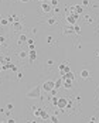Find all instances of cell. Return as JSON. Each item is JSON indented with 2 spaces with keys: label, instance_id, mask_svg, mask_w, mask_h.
<instances>
[{
  "label": "cell",
  "instance_id": "obj_21",
  "mask_svg": "<svg viewBox=\"0 0 99 123\" xmlns=\"http://www.w3.org/2000/svg\"><path fill=\"white\" fill-rule=\"evenodd\" d=\"M67 65H68V62H62V64H60V65H58V69H60V71H64Z\"/></svg>",
  "mask_w": 99,
  "mask_h": 123
},
{
  "label": "cell",
  "instance_id": "obj_11",
  "mask_svg": "<svg viewBox=\"0 0 99 123\" xmlns=\"http://www.w3.org/2000/svg\"><path fill=\"white\" fill-rule=\"evenodd\" d=\"M27 40H28V38H27V35H26V34H21V35L18 37V41H17V44H18V45H21L23 42H27Z\"/></svg>",
  "mask_w": 99,
  "mask_h": 123
},
{
  "label": "cell",
  "instance_id": "obj_22",
  "mask_svg": "<svg viewBox=\"0 0 99 123\" xmlns=\"http://www.w3.org/2000/svg\"><path fill=\"white\" fill-rule=\"evenodd\" d=\"M74 108V101L72 99H68V105H67V109H72Z\"/></svg>",
  "mask_w": 99,
  "mask_h": 123
},
{
  "label": "cell",
  "instance_id": "obj_26",
  "mask_svg": "<svg viewBox=\"0 0 99 123\" xmlns=\"http://www.w3.org/2000/svg\"><path fill=\"white\" fill-rule=\"evenodd\" d=\"M7 65H9V69H11V71H17V67H16V65H13L11 62H9Z\"/></svg>",
  "mask_w": 99,
  "mask_h": 123
},
{
  "label": "cell",
  "instance_id": "obj_2",
  "mask_svg": "<svg viewBox=\"0 0 99 123\" xmlns=\"http://www.w3.org/2000/svg\"><path fill=\"white\" fill-rule=\"evenodd\" d=\"M78 17H79V14H77V13H69V14H67L65 20H67V23H68V24H71V25H75V24H77V20H78Z\"/></svg>",
  "mask_w": 99,
  "mask_h": 123
},
{
  "label": "cell",
  "instance_id": "obj_17",
  "mask_svg": "<svg viewBox=\"0 0 99 123\" xmlns=\"http://www.w3.org/2000/svg\"><path fill=\"white\" fill-rule=\"evenodd\" d=\"M7 20H9V23H10V24H13V23L17 20V16H16V14H13V16H9V17H7Z\"/></svg>",
  "mask_w": 99,
  "mask_h": 123
},
{
  "label": "cell",
  "instance_id": "obj_3",
  "mask_svg": "<svg viewBox=\"0 0 99 123\" xmlns=\"http://www.w3.org/2000/svg\"><path fill=\"white\" fill-rule=\"evenodd\" d=\"M54 88H55V81H45L43 84V91H45L47 93H50V91Z\"/></svg>",
  "mask_w": 99,
  "mask_h": 123
},
{
  "label": "cell",
  "instance_id": "obj_38",
  "mask_svg": "<svg viewBox=\"0 0 99 123\" xmlns=\"http://www.w3.org/2000/svg\"><path fill=\"white\" fill-rule=\"evenodd\" d=\"M96 55H98V57H99V51H96Z\"/></svg>",
  "mask_w": 99,
  "mask_h": 123
},
{
  "label": "cell",
  "instance_id": "obj_37",
  "mask_svg": "<svg viewBox=\"0 0 99 123\" xmlns=\"http://www.w3.org/2000/svg\"><path fill=\"white\" fill-rule=\"evenodd\" d=\"M20 1H21V3H28L30 0H20Z\"/></svg>",
  "mask_w": 99,
  "mask_h": 123
},
{
  "label": "cell",
  "instance_id": "obj_14",
  "mask_svg": "<svg viewBox=\"0 0 99 123\" xmlns=\"http://www.w3.org/2000/svg\"><path fill=\"white\" fill-rule=\"evenodd\" d=\"M33 109H34V110H33L34 116H35V118H40V116H41V108H35V106H34Z\"/></svg>",
  "mask_w": 99,
  "mask_h": 123
},
{
  "label": "cell",
  "instance_id": "obj_8",
  "mask_svg": "<svg viewBox=\"0 0 99 123\" xmlns=\"http://www.w3.org/2000/svg\"><path fill=\"white\" fill-rule=\"evenodd\" d=\"M79 75H81L82 79H88V78L91 76V72H89L88 69H81V74H79Z\"/></svg>",
  "mask_w": 99,
  "mask_h": 123
},
{
  "label": "cell",
  "instance_id": "obj_36",
  "mask_svg": "<svg viewBox=\"0 0 99 123\" xmlns=\"http://www.w3.org/2000/svg\"><path fill=\"white\" fill-rule=\"evenodd\" d=\"M52 10H54V11H55V13H60V8H58V7H54V8H52Z\"/></svg>",
  "mask_w": 99,
  "mask_h": 123
},
{
  "label": "cell",
  "instance_id": "obj_13",
  "mask_svg": "<svg viewBox=\"0 0 99 123\" xmlns=\"http://www.w3.org/2000/svg\"><path fill=\"white\" fill-rule=\"evenodd\" d=\"M62 84H64V79H62V78L60 76V78H58V79L55 81V88H57V89H60V88L62 86Z\"/></svg>",
  "mask_w": 99,
  "mask_h": 123
},
{
  "label": "cell",
  "instance_id": "obj_30",
  "mask_svg": "<svg viewBox=\"0 0 99 123\" xmlns=\"http://www.w3.org/2000/svg\"><path fill=\"white\" fill-rule=\"evenodd\" d=\"M47 65H48V67H52V65H54V61H52V59H48V61H47Z\"/></svg>",
  "mask_w": 99,
  "mask_h": 123
},
{
  "label": "cell",
  "instance_id": "obj_28",
  "mask_svg": "<svg viewBox=\"0 0 99 123\" xmlns=\"http://www.w3.org/2000/svg\"><path fill=\"white\" fill-rule=\"evenodd\" d=\"M82 6H84V7L89 6V0H82Z\"/></svg>",
  "mask_w": 99,
  "mask_h": 123
},
{
  "label": "cell",
  "instance_id": "obj_27",
  "mask_svg": "<svg viewBox=\"0 0 99 123\" xmlns=\"http://www.w3.org/2000/svg\"><path fill=\"white\" fill-rule=\"evenodd\" d=\"M85 18H86V23H88V24H91V23H94V18H91V17H88V16H86Z\"/></svg>",
  "mask_w": 99,
  "mask_h": 123
},
{
  "label": "cell",
  "instance_id": "obj_39",
  "mask_svg": "<svg viewBox=\"0 0 99 123\" xmlns=\"http://www.w3.org/2000/svg\"><path fill=\"white\" fill-rule=\"evenodd\" d=\"M38 1H41V3H43V1H45V0H38Z\"/></svg>",
  "mask_w": 99,
  "mask_h": 123
},
{
  "label": "cell",
  "instance_id": "obj_34",
  "mask_svg": "<svg viewBox=\"0 0 99 123\" xmlns=\"http://www.w3.org/2000/svg\"><path fill=\"white\" fill-rule=\"evenodd\" d=\"M91 122H94V123H95V122H99V120L96 119V118H94V116H92V118H91Z\"/></svg>",
  "mask_w": 99,
  "mask_h": 123
},
{
  "label": "cell",
  "instance_id": "obj_25",
  "mask_svg": "<svg viewBox=\"0 0 99 123\" xmlns=\"http://www.w3.org/2000/svg\"><path fill=\"white\" fill-rule=\"evenodd\" d=\"M52 42H54L52 35H47V44H52Z\"/></svg>",
  "mask_w": 99,
  "mask_h": 123
},
{
  "label": "cell",
  "instance_id": "obj_10",
  "mask_svg": "<svg viewBox=\"0 0 99 123\" xmlns=\"http://www.w3.org/2000/svg\"><path fill=\"white\" fill-rule=\"evenodd\" d=\"M50 118H51V116L48 115V112H47L45 109H41V116H40V119H41V120H48Z\"/></svg>",
  "mask_w": 99,
  "mask_h": 123
},
{
  "label": "cell",
  "instance_id": "obj_40",
  "mask_svg": "<svg viewBox=\"0 0 99 123\" xmlns=\"http://www.w3.org/2000/svg\"><path fill=\"white\" fill-rule=\"evenodd\" d=\"M1 44H3V42H1V41H0V47H1Z\"/></svg>",
  "mask_w": 99,
  "mask_h": 123
},
{
  "label": "cell",
  "instance_id": "obj_6",
  "mask_svg": "<svg viewBox=\"0 0 99 123\" xmlns=\"http://www.w3.org/2000/svg\"><path fill=\"white\" fill-rule=\"evenodd\" d=\"M62 34H64V35H71V34H75V31H74V25H71V24H69V27H64V28H62Z\"/></svg>",
  "mask_w": 99,
  "mask_h": 123
},
{
  "label": "cell",
  "instance_id": "obj_35",
  "mask_svg": "<svg viewBox=\"0 0 99 123\" xmlns=\"http://www.w3.org/2000/svg\"><path fill=\"white\" fill-rule=\"evenodd\" d=\"M6 122H7V123H14V122H16V120H14V119H7Z\"/></svg>",
  "mask_w": 99,
  "mask_h": 123
},
{
  "label": "cell",
  "instance_id": "obj_16",
  "mask_svg": "<svg viewBox=\"0 0 99 123\" xmlns=\"http://www.w3.org/2000/svg\"><path fill=\"white\" fill-rule=\"evenodd\" d=\"M27 57H28V52H27V51H20V52H18V58H20V59H24V58H27Z\"/></svg>",
  "mask_w": 99,
  "mask_h": 123
},
{
  "label": "cell",
  "instance_id": "obj_41",
  "mask_svg": "<svg viewBox=\"0 0 99 123\" xmlns=\"http://www.w3.org/2000/svg\"><path fill=\"white\" fill-rule=\"evenodd\" d=\"M98 96H99V92H98Z\"/></svg>",
  "mask_w": 99,
  "mask_h": 123
},
{
  "label": "cell",
  "instance_id": "obj_4",
  "mask_svg": "<svg viewBox=\"0 0 99 123\" xmlns=\"http://www.w3.org/2000/svg\"><path fill=\"white\" fill-rule=\"evenodd\" d=\"M67 105H68V99L65 96L64 98H58V105H57L58 109H67Z\"/></svg>",
  "mask_w": 99,
  "mask_h": 123
},
{
  "label": "cell",
  "instance_id": "obj_19",
  "mask_svg": "<svg viewBox=\"0 0 99 123\" xmlns=\"http://www.w3.org/2000/svg\"><path fill=\"white\" fill-rule=\"evenodd\" d=\"M48 99L51 101V103H52L54 106H57V105H58V98H57V96H51V98H48Z\"/></svg>",
  "mask_w": 99,
  "mask_h": 123
},
{
  "label": "cell",
  "instance_id": "obj_31",
  "mask_svg": "<svg viewBox=\"0 0 99 123\" xmlns=\"http://www.w3.org/2000/svg\"><path fill=\"white\" fill-rule=\"evenodd\" d=\"M6 109H7V110H13V109H14V106H13V105H11V103H9V105H7V108H6Z\"/></svg>",
  "mask_w": 99,
  "mask_h": 123
},
{
  "label": "cell",
  "instance_id": "obj_7",
  "mask_svg": "<svg viewBox=\"0 0 99 123\" xmlns=\"http://www.w3.org/2000/svg\"><path fill=\"white\" fill-rule=\"evenodd\" d=\"M28 59H30V62H34L37 59V51L35 50H30L28 51Z\"/></svg>",
  "mask_w": 99,
  "mask_h": 123
},
{
  "label": "cell",
  "instance_id": "obj_15",
  "mask_svg": "<svg viewBox=\"0 0 99 123\" xmlns=\"http://www.w3.org/2000/svg\"><path fill=\"white\" fill-rule=\"evenodd\" d=\"M47 24H48V25H55V24H57L55 17H50V18H47Z\"/></svg>",
  "mask_w": 99,
  "mask_h": 123
},
{
  "label": "cell",
  "instance_id": "obj_9",
  "mask_svg": "<svg viewBox=\"0 0 99 123\" xmlns=\"http://www.w3.org/2000/svg\"><path fill=\"white\" fill-rule=\"evenodd\" d=\"M72 79H64V84H62V86L65 88V89H71L72 88Z\"/></svg>",
  "mask_w": 99,
  "mask_h": 123
},
{
  "label": "cell",
  "instance_id": "obj_23",
  "mask_svg": "<svg viewBox=\"0 0 99 123\" xmlns=\"http://www.w3.org/2000/svg\"><path fill=\"white\" fill-rule=\"evenodd\" d=\"M7 24H10L7 18H1V20H0V25H7Z\"/></svg>",
  "mask_w": 99,
  "mask_h": 123
},
{
  "label": "cell",
  "instance_id": "obj_32",
  "mask_svg": "<svg viewBox=\"0 0 99 123\" xmlns=\"http://www.w3.org/2000/svg\"><path fill=\"white\" fill-rule=\"evenodd\" d=\"M51 4L55 7V6H58V0H51Z\"/></svg>",
  "mask_w": 99,
  "mask_h": 123
},
{
  "label": "cell",
  "instance_id": "obj_29",
  "mask_svg": "<svg viewBox=\"0 0 99 123\" xmlns=\"http://www.w3.org/2000/svg\"><path fill=\"white\" fill-rule=\"evenodd\" d=\"M27 44H28V45H33V44H34V40H33V38H28V40H27Z\"/></svg>",
  "mask_w": 99,
  "mask_h": 123
},
{
  "label": "cell",
  "instance_id": "obj_20",
  "mask_svg": "<svg viewBox=\"0 0 99 123\" xmlns=\"http://www.w3.org/2000/svg\"><path fill=\"white\" fill-rule=\"evenodd\" d=\"M50 120H51L52 123H58V122H60V120H58V116H57V113H55V115H52V116L50 118Z\"/></svg>",
  "mask_w": 99,
  "mask_h": 123
},
{
  "label": "cell",
  "instance_id": "obj_18",
  "mask_svg": "<svg viewBox=\"0 0 99 123\" xmlns=\"http://www.w3.org/2000/svg\"><path fill=\"white\" fill-rule=\"evenodd\" d=\"M11 25H13V28H14V30H21V24H20L17 20H16V21H14Z\"/></svg>",
  "mask_w": 99,
  "mask_h": 123
},
{
  "label": "cell",
  "instance_id": "obj_1",
  "mask_svg": "<svg viewBox=\"0 0 99 123\" xmlns=\"http://www.w3.org/2000/svg\"><path fill=\"white\" fill-rule=\"evenodd\" d=\"M41 89H43V86L35 85L34 88H31V89L26 93V98H27V99H41Z\"/></svg>",
  "mask_w": 99,
  "mask_h": 123
},
{
  "label": "cell",
  "instance_id": "obj_33",
  "mask_svg": "<svg viewBox=\"0 0 99 123\" xmlns=\"http://www.w3.org/2000/svg\"><path fill=\"white\" fill-rule=\"evenodd\" d=\"M17 78L21 79V78H23V72H17Z\"/></svg>",
  "mask_w": 99,
  "mask_h": 123
},
{
  "label": "cell",
  "instance_id": "obj_5",
  "mask_svg": "<svg viewBox=\"0 0 99 123\" xmlns=\"http://www.w3.org/2000/svg\"><path fill=\"white\" fill-rule=\"evenodd\" d=\"M52 7H54V6H52L51 3H47V1H43V3H41V10H43L44 13H50V11L52 10Z\"/></svg>",
  "mask_w": 99,
  "mask_h": 123
},
{
  "label": "cell",
  "instance_id": "obj_24",
  "mask_svg": "<svg viewBox=\"0 0 99 123\" xmlns=\"http://www.w3.org/2000/svg\"><path fill=\"white\" fill-rule=\"evenodd\" d=\"M74 31H75V34H81V27L79 25H74Z\"/></svg>",
  "mask_w": 99,
  "mask_h": 123
},
{
  "label": "cell",
  "instance_id": "obj_12",
  "mask_svg": "<svg viewBox=\"0 0 99 123\" xmlns=\"http://www.w3.org/2000/svg\"><path fill=\"white\" fill-rule=\"evenodd\" d=\"M75 7V13L77 14H82L84 13V6L82 4H77V6H74Z\"/></svg>",
  "mask_w": 99,
  "mask_h": 123
}]
</instances>
